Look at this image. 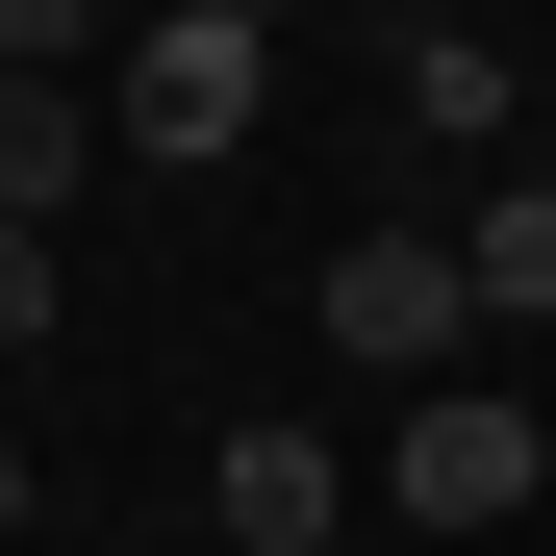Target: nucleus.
Masks as SVG:
<instances>
[{"label":"nucleus","mask_w":556,"mask_h":556,"mask_svg":"<svg viewBox=\"0 0 556 556\" xmlns=\"http://www.w3.org/2000/svg\"><path fill=\"white\" fill-rule=\"evenodd\" d=\"M253 127H278V26H127V76H102L127 177H228Z\"/></svg>","instance_id":"f257e3e1"},{"label":"nucleus","mask_w":556,"mask_h":556,"mask_svg":"<svg viewBox=\"0 0 556 556\" xmlns=\"http://www.w3.org/2000/svg\"><path fill=\"white\" fill-rule=\"evenodd\" d=\"M380 506H405V531H531V506H556V430H531L506 380H430V405L380 430Z\"/></svg>","instance_id":"f03ea898"},{"label":"nucleus","mask_w":556,"mask_h":556,"mask_svg":"<svg viewBox=\"0 0 556 556\" xmlns=\"http://www.w3.org/2000/svg\"><path fill=\"white\" fill-rule=\"evenodd\" d=\"M455 329H481L455 228H354V253H329V354H455Z\"/></svg>","instance_id":"7ed1b4c3"},{"label":"nucleus","mask_w":556,"mask_h":556,"mask_svg":"<svg viewBox=\"0 0 556 556\" xmlns=\"http://www.w3.org/2000/svg\"><path fill=\"white\" fill-rule=\"evenodd\" d=\"M203 506H228V556H329V531H354L329 430H228V455H203Z\"/></svg>","instance_id":"20e7f679"},{"label":"nucleus","mask_w":556,"mask_h":556,"mask_svg":"<svg viewBox=\"0 0 556 556\" xmlns=\"http://www.w3.org/2000/svg\"><path fill=\"white\" fill-rule=\"evenodd\" d=\"M76 177H127L76 76H0V228H76Z\"/></svg>","instance_id":"39448f33"},{"label":"nucleus","mask_w":556,"mask_h":556,"mask_svg":"<svg viewBox=\"0 0 556 556\" xmlns=\"http://www.w3.org/2000/svg\"><path fill=\"white\" fill-rule=\"evenodd\" d=\"M455 278H481V329H556V177H481L455 203Z\"/></svg>","instance_id":"423d86ee"},{"label":"nucleus","mask_w":556,"mask_h":556,"mask_svg":"<svg viewBox=\"0 0 556 556\" xmlns=\"http://www.w3.org/2000/svg\"><path fill=\"white\" fill-rule=\"evenodd\" d=\"M380 102H405L430 152H481V127H506V51H481V26H405V51H380Z\"/></svg>","instance_id":"0eeeda50"},{"label":"nucleus","mask_w":556,"mask_h":556,"mask_svg":"<svg viewBox=\"0 0 556 556\" xmlns=\"http://www.w3.org/2000/svg\"><path fill=\"white\" fill-rule=\"evenodd\" d=\"M102 26H127V0H0V76H76Z\"/></svg>","instance_id":"6e6552de"},{"label":"nucleus","mask_w":556,"mask_h":556,"mask_svg":"<svg viewBox=\"0 0 556 556\" xmlns=\"http://www.w3.org/2000/svg\"><path fill=\"white\" fill-rule=\"evenodd\" d=\"M51 329V228H0V354H26Z\"/></svg>","instance_id":"1a4fd4ad"},{"label":"nucleus","mask_w":556,"mask_h":556,"mask_svg":"<svg viewBox=\"0 0 556 556\" xmlns=\"http://www.w3.org/2000/svg\"><path fill=\"white\" fill-rule=\"evenodd\" d=\"M127 26H278V0H127Z\"/></svg>","instance_id":"9d476101"},{"label":"nucleus","mask_w":556,"mask_h":556,"mask_svg":"<svg viewBox=\"0 0 556 556\" xmlns=\"http://www.w3.org/2000/svg\"><path fill=\"white\" fill-rule=\"evenodd\" d=\"M0 531H26V455H0Z\"/></svg>","instance_id":"9b49d317"}]
</instances>
